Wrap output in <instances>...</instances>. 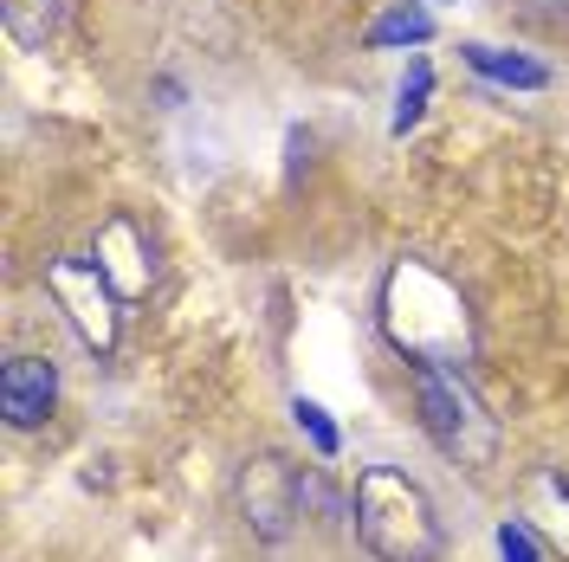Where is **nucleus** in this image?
Returning a JSON list of instances; mask_svg holds the SVG:
<instances>
[{"instance_id": "1", "label": "nucleus", "mask_w": 569, "mask_h": 562, "mask_svg": "<svg viewBox=\"0 0 569 562\" xmlns=\"http://www.w3.org/2000/svg\"><path fill=\"white\" fill-rule=\"evenodd\" d=\"M382 330L389 343L415 362H440V369H466L472 362V311H466L460 284L433 272L427 259H395L382 279Z\"/></svg>"}, {"instance_id": "2", "label": "nucleus", "mask_w": 569, "mask_h": 562, "mask_svg": "<svg viewBox=\"0 0 569 562\" xmlns=\"http://www.w3.org/2000/svg\"><path fill=\"white\" fill-rule=\"evenodd\" d=\"M350 518H356L362 550L376 562H440V550H447L440 518H433V498L408 472H395V465L356 472Z\"/></svg>"}, {"instance_id": "3", "label": "nucleus", "mask_w": 569, "mask_h": 562, "mask_svg": "<svg viewBox=\"0 0 569 562\" xmlns=\"http://www.w3.org/2000/svg\"><path fill=\"white\" fill-rule=\"evenodd\" d=\"M415 408L421 426L440 453L466 465V472H486L498 459V421L486 414V401L472 394L460 369H440V362H415Z\"/></svg>"}, {"instance_id": "4", "label": "nucleus", "mask_w": 569, "mask_h": 562, "mask_svg": "<svg viewBox=\"0 0 569 562\" xmlns=\"http://www.w3.org/2000/svg\"><path fill=\"white\" fill-rule=\"evenodd\" d=\"M46 291L91 355L117 350V284L98 272V259H46Z\"/></svg>"}, {"instance_id": "5", "label": "nucleus", "mask_w": 569, "mask_h": 562, "mask_svg": "<svg viewBox=\"0 0 569 562\" xmlns=\"http://www.w3.org/2000/svg\"><path fill=\"white\" fill-rule=\"evenodd\" d=\"M240 511H247V524L259 530L266 543L291 536L298 511H305V479H298V465H284L279 453L247 459V465H240Z\"/></svg>"}, {"instance_id": "6", "label": "nucleus", "mask_w": 569, "mask_h": 562, "mask_svg": "<svg viewBox=\"0 0 569 562\" xmlns=\"http://www.w3.org/2000/svg\"><path fill=\"white\" fill-rule=\"evenodd\" d=\"M91 259H98V272L117 284V298H142V291L156 284V240L142 233L130 213H110L104 227H98Z\"/></svg>"}, {"instance_id": "7", "label": "nucleus", "mask_w": 569, "mask_h": 562, "mask_svg": "<svg viewBox=\"0 0 569 562\" xmlns=\"http://www.w3.org/2000/svg\"><path fill=\"white\" fill-rule=\"evenodd\" d=\"M52 408H59V369L46 355H13L0 369V414H7V426H39L52 421Z\"/></svg>"}, {"instance_id": "8", "label": "nucleus", "mask_w": 569, "mask_h": 562, "mask_svg": "<svg viewBox=\"0 0 569 562\" xmlns=\"http://www.w3.org/2000/svg\"><path fill=\"white\" fill-rule=\"evenodd\" d=\"M460 59L479 71V78L511 84V91H543V84H550V71L537 66V59H525V52H505V46H486V39H466Z\"/></svg>"}, {"instance_id": "9", "label": "nucleus", "mask_w": 569, "mask_h": 562, "mask_svg": "<svg viewBox=\"0 0 569 562\" xmlns=\"http://www.w3.org/2000/svg\"><path fill=\"white\" fill-rule=\"evenodd\" d=\"M362 39H369L376 52H389V46H427V39H433V13H427L421 0H395Z\"/></svg>"}, {"instance_id": "10", "label": "nucleus", "mask_w": 569, "mask_h": 562, "mask_svg": "<svg viewBox=\"0 0 569 562\" xmlns=\"http://www.w3.org/2000/svg\"><path fill=\"white\" fill-rule=\"evenodd\" d=\"M0 20L20 46H46L66 27V0H0Z\"/></svg>"}, {"instance_id": "11", "label": "nucleus", "mask_w": 569, "mask_h": 562, "mask_svg": "<svg viewBox=\"0 0 569 562\" xmlns=\"http://www.w3.org/2000/svg\"><path fill=\"white\" fill-rule=\"evenodd\" d=\"M531 498H537L531 518L543 524V536H550V543L563 550V562H569V472H557V465H550V472H537V492Z\"/></svg>"}, {"instance_id": "12", "label": "nucleus", "mask_w": 569, "mask_h": 562, "mask_svg": "<svg viewBox=\"0 0 569 562\" xmlns=\"http://www.w3.org/2000/svg\"><path fill=\"white\" fill-rule=\"evenodd\" d=\"M427 98H433V66L427 59H408V78H401V91H395V137H408L415 123L427 117Z\"/></svg>"}, {"instance_id": "13", "label": "nucleus", "mask_w": 569, "mask_h": 562, "mask_svg": "<svg viewBox=\"0 0 569 562\" xmlns=\"http://www.w3.org/2000/svg\"><path fill=\"white\" fill-rule=\"evenodd\" d=\"M291 421H298V433L311 440V453H318V459H337V453H343V433H337V421L323 414L311 394H298V401H291Z\"/></svg>"}, {"instance_id": "14", "label": "nucleus", "mask_w": 569, "mask_h": 562, "mask_svg": "<svg viewBox=\"0 0 569 562\" xmlns=\"http://www.w3.org/2000/svg\"><path fill=\"white\" fill-rule=\"evenodd\" d=\"M498 556L505 562H537V536H531L525 518H505V524H498Z\"/></svg>"}, {"instance_id": "15", "label": "nucleus", "mask_w": 569, "mask_h": 562, "mask_svg": "<svg viewBox=\"0 0 569 562\" xmlns=\"http://www.w3.org/2000/svg\"><path fill=\"white\" fill-rule=\"evenodd\" d=\"M433 7H440V0H433Z\"/></svg>"}]
</instances>
